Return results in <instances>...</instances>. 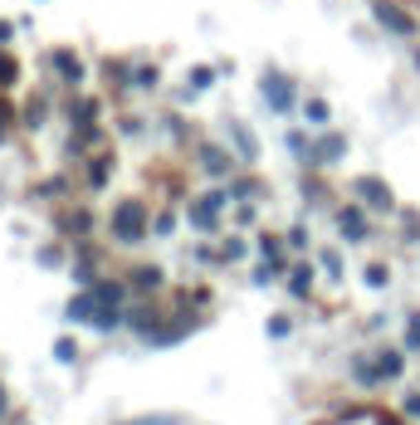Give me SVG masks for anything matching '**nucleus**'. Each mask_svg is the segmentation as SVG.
Instances as JSON below:
<instances>
[{"label": "nucleus", "instance_id": "1", "mask_svg": "<svg viewBox=\"0 0 420 425\" xmlns=\"http://www.w3.org/2000/svg\"><path fill=\"white\" fill-rule=\"evenodd\" d=\"M137 225H142L137 205H123V210H118V235H123V240H132V235H137Z\"/></svg>", "mask_w": 420, "mask_h": 425}, {"label": "nucleus", "instance_id": "2", "mask_svg": "<svg viewBox=\"0 0 420 425\" xmlns=\"http://www.w3.org/2000/svg\"><path fill=\"white\" fill-rule=\"evenodd\" d=\"M361 196H372V205H386V191L372 181V186H361Z\"/></svg>", "mask_w": 420, "mask_h": 425}]
</instances>
